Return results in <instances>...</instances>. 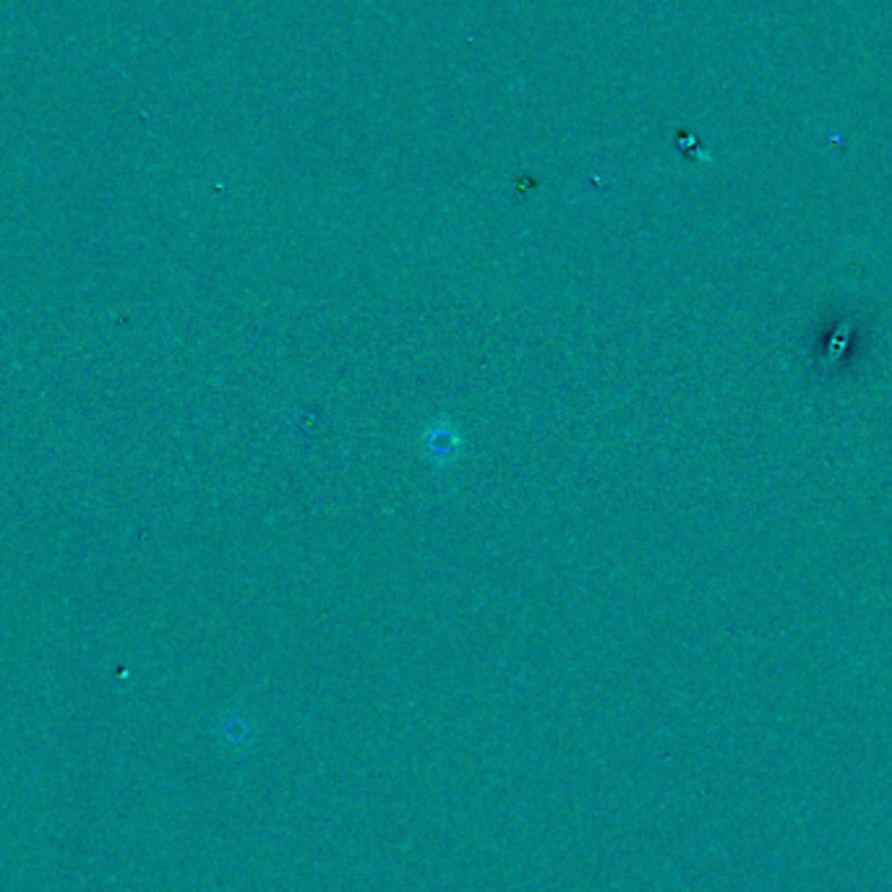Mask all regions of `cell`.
I'll return each instance as SVG.
<instances>
[{
	"mask_svg": "<svg viewBox=\"0 0 892 892\" xmlns=\"http://www.w3.org/2000/svg\"><path fill=\"white\" fill-rule=\"evenodd\" d=\"M428 460L439 462V465H449L452 462V452H460V439L449 433V428H433L426 439Z\"/></svg>",
	"mask_w": 892,
	"mask_h": 892,
	"instance_id": "cell-1",
	"label": "cell"
}]
</instances>
